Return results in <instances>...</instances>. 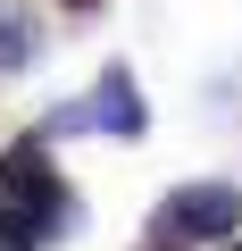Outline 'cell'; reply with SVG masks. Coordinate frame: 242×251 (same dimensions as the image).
<instances>
[{
	"mask_svg": "<svg viewBox=\"0 0 242 251\" xmlns=\"http://www.w3.org/2000/svg\"><path fill=\"white\" fill-rule=\"evenodd\" d=\"M151 234H167V243H234L242 234V193L234 184H176L159 201Z\"/></svg>",
	"mask_w": 242,
	"mask_h": 251,
	"instance_id": "cell-2",
	"label": "cell"
},
{
	"mask_svg": "<svg viewBox=\"0 0 242 251\" xmlns=\"http://www.w3.org/2000/svg\"><path fill=\"white\" fill-rule=\"evenodd\" d=\"M225 251H242V243H225Z\"/></svg>",
	"mask_w": 242,
	"mask_h": 251,
	"instance_id": "cell-7",
	"label": "cell"
},
{
	"mask_svg": "<svg viewBox=\"0 0 242 251\" xmlns=\"http://www.w3.org/2000/svg\"><path fill=\"white\" fill-rule=\"evenodd\" d=\"M59 9H75V17H84V9H100V0H59Z\"/></svg>",
	"mask_w": 242,
	"mask_h": 251,
	"instance_id": "cell-6",
	"label": "cell"
},
{
	"mask_svg": "<svg viewBox=\"0 0 242 251\" xmlns=\"http://www.w3.org/2000/svg\"><path fill=\"white\" fill-rule=\"evenodd\" d=\"M67 218H75V201L50 168V134H25L0 159V251H42V243H59Z\"/></svg>",
	"mask_w": 242,
	"mask_h": 251,
	"instance_id": "cell-1",
	"label": "cell"
},
{
	"mask_svg": "<svg viewBox=\"0 0 242 251\" xmlns=\"http://www.w3.org/2000/svg\"><path fill=\"white\" fill-rule=\"evenodd\" d=\"M142 251H184V243H167V234H151V243H142Z\"/></svg>",
	"mask_w": 242,
	"mask_h": 251,
	"instance_id": "cell-5",
	"label": "cell"
},
{
	"mask_svg": "<svg viewBox=\"0 0 242 251\" xmlns=\"http://www.w3.org/2000/svg\"><path fill=\"white\" fill-rule=\"evenodd\" d=\"M84 126H100V134H126V143L151 126V109H142V92H134V75H126V67H109V75H100V92H92Z\"/></svg>",
	"mask_w": 242,
	"mask_h": 251,
	"instance_id": "cell-3",
	"label": "cell"
},
{
	"mask_svg": "<svg viewBox=\"0 0 242 251\" xmlns=\"http://www.w3.org/2000/svg\"><path fill=\"white\" fill-rule=\"evenodd\" d=\"M34 50H42L34 9H25V0H0V67H34Z\"/></svg>",
	"mask_w": 242,
	"mask_h": 251,
	"instance_id": "cell-4",
	"label": "cell"
}]
</instances>
